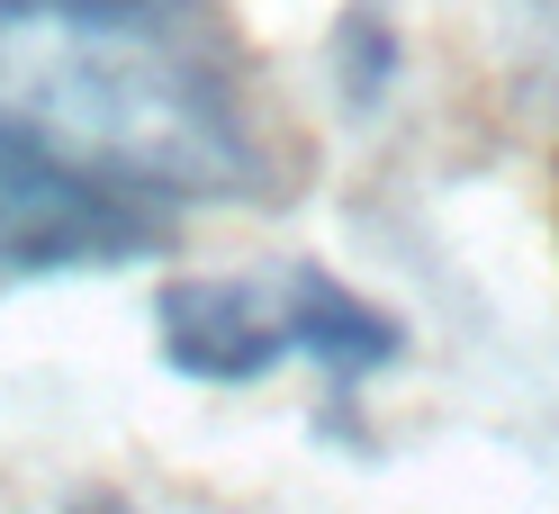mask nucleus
Returning a JSON list of instances; mask_svg holds the SVG:
<instances>
[{
  "label": "nucleus",
  "instance_id": "3",
  "mask_svg": "<svg viewBox=\"0 0 559 514\" xmlns=\"http://www.w3.org/2000/svg\"><path fill=\"white\" fill-rule=\"evenodd\" d=\"M154 352L190 389H253L298 361V316L280 271H181L154 298Z\"/></svg>",
  "mask_w": 559,
  "mask_h": 514
},
{
  "label": "nucleus",
  "instance_id": "7",
  "mask_svg": "<svg viewBox=\"0 0 559 514\" xmlns=\"http://www.w3.org/2000/svg\"><path fill=\"white\" fill-rule=\"evenodd\" d=\"M63 514H135V505H127V497H118V488H82V497H73V505H63Z\"/></svg>",
  "mask_w": 559,
  "mask_h": 514
},
{
  "label": "nucleus",
  "instance_id": "1",
  "mask_svg": "<svg viewBox=\"0 0 559 514\" xmlns=\"http://www.w3.org/2000/svg\"><path fill=\"white\" fill-rule=\"evenodd\" d=\"M0 127L145 208L253 199L262 145L226 46L190 0H109L0 27Z\"/></svg>",
  "mask_w": 559,
  "mask_h": 514
},
{
  "label": "nucleus",
  "instance_id": "2",
  "mask_svg": "<svg viewBox=\"0 0 559 514\" xmlns=\"http://www.w3.org/2000/svg\"><path fill=\"white\" fill-rule=\"evenodd\" d=\"M163 244H171L163 208H145V199H127L109 181H82L73 163H55V154L27 145V135L0 127V289L145 262Z\"/></svg>",
  "mask_w": 559,
  "mask_h": 514
},
{
  "label": "nucleus",
  "instance_id": "5",
  "mask_svg": "<svg viewBox=\"0 0 559 514\" xmlns=\"http://www.w3.org/2000/svg\"><path fill=\"white\" fill-rule=\"evenodd\" d=\"M325 73H334V91H343V109H353V118H370L379 99H389V82H397V27H389V0H353V10L334 19Z\"/></svg>",
  "mask_w": 559,
  "mask_h": 514
},
{
  "label": "nucleus",
  "instance_id": "4",
  "mask_svg": "<svg viewBox=\"0 0 559 514\" xmlns=\"http://www.w3.org/2000/svg\"><path fill=\"white\" fill-rule=\"evenodd\" d=\"M280 280H289V316H298V361H317L343 397L406 352V325L353 280H334L325 262H280Z\"/></svg>",
  "mask_w": 559,
  "mask_h": 514
},
{
  "label": "nucleus",
  "instance_id": "6",
  "mask_svg": "<svg viewBox=\"0 0 559 514\" xmlns=\"http://www.w3.org/2000/svg\"><path fill=\"white\" fill-rule=\"evenodd\" d=\"M55 10H109V0H0V27L10 19H55Z\"/></svg>",
  "mask_w": 559,
  "mask_h": 514
}]
</instances>
